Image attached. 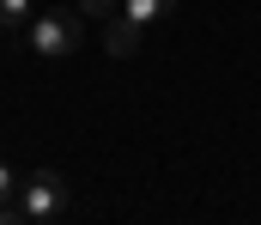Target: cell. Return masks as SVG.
<instances>
[{"label":"cell","mask_w":261,"mask_h":225,"mask_svg":"<svg viewBox=\"0 0 261 225\" xmlns=\"http://www.w3.org/2000/svg\"><path fill=\"white\" fill-rule=\"evenodd\" d=\"M79 37H85V12H67V6H49L24 24V43L37 61H67L79 49Z\"/></svg>","instance_id":"6da1fadb"},{"label":"cell","mask_w":261,"mask_h":225,"mask_svg":"<svg viewBox=\"0 0 261 225\" xmlns=\"http://www.w3.org/2000/svg\"><path fill=\"white\" fill-rule=\"evenodd\" d=\"M18 213L31 225H55L67 213V177L61 170H24V183H18Z\"/></svg>","instance_id":"7a4b0ae2"},{"label":"cell","mask_w":261,"mask_h":225,"mask_svg":"<svg viewBox=\"0 0 261 225\" xmlns=\"http://www.w3.org/2000/svg\"><path fill=\"white\" fill-rule=\"evenodd\" d=\"M103 49H110L116 61H128L134 49H140V24L122 18V12H116V18H103Z\"/></svg>","instance_id":"3957f363"},{"label":"cell","mask_w":261,"mask_h":225,"mask_svg":"<svg viewBox=\"0 0 261 225\" xmlns=\"http://www.w3.org/2000/svg\"><path fill=\"white\" fill-rule=\"evenodd\" d=\"M170 12H176V0H122V18H134L140 31L158 24V18H170Z\"/></svg>","instance_id":"277c9868"},{"label":"cell","mask_w":261,"mask_h":225,"mask_svg":"<svg viewBox=\"0 0 261 225\" xmlns=\"http://www.w3.org/2000/svg\"><path fill=\"white\" fill-rule=\"evenodd\" d=\"M31 18H37L31 0H0V31H18V24H31Z\"/></svg>","instance_id":"5b68a950"},{"label":"cell","mask_w":261,"mask_h":225,"mask_svg":"<svg viewBox=\"0 0 261 225\" xmlns=\"http://www.w3.org/2000/svg\"><path fill=\"white\" fill-rule=\"evenodd\" d=\"M18 183H24V177H18L12 164H0V213H12V207H18Z\"/></svg>","instance_id":"8992f818"},{"label":"cell","mask_w":261,"mask_h":225,"mask_svg":"<svg viewBox=\"0 0 261 225\" xmlns=\"http://www.w3.org/2000/svg\"><path fill=\"white\" fill-rule=\"evenodd\" d=\"M79 12H85V18H116L122 0H79Z\"/></svg>","instance_id":"52a82bcc"},{"label":"cell","mask_w":261,"mask_h":225,"mask_svg":"<svg viewBox=\"0 0 261 225\" xmlns=\"http://www.w3.org/2000/svg\"><path fill=\"white\" fill-rule=\"evenodd\" d=\"M0 225H31V219H12V213H0Z\"/></svg>","instance_id":"ba28073f"}]
</instances>
